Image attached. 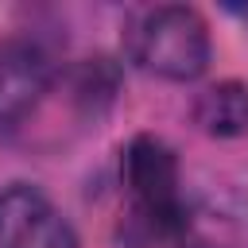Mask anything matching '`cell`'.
<instances>
[{
  "instance_id": "obj_4",
  "label": "cell",
  "mask_w": 248,
  "mask_h": 248,
  "mask_svg": "<svg viewBox=\"0 0 248 248\" xmlns=\"http://www.w3.org/2000/svg\"><path fill=\"white\" fill-rule=\"evenodd\" d=\"M54 81V58L35 39L0 43V132L16 128Z\"/></svg>"
},
{
  "instance_id": "obj_5",
  "label": "cell",
  "mask_w": 248,
  "mask_h": 248,
  "mask_svg": "<svg viewBox=\"0 0 248 248\" xmlns=\"http://www.w3.org/2000/svg\"><path fill=\"white\" fill-rule=\"evenodd\" d=\"M194 120L209 136H244L248 132V85L217 81L194 101Z\"/></svg>"
},
{
  "instance_id": "obj_1",
  "label": "cell",
  "mask_w": 248,
  "mask_h": 248,
  "mask_svg": "<svg viewBox=\"0 0 248 248\" xmlns=\"http://www.w3.org/2000/svg\"><path fill=\"white\" fill-rule=\"evenodd\" d=\"M132 58L155 78L194 81L209 66V27L194 8H155L132 31Z\"/></svg>"
},
{
  "instance_id": "obj_3",
  "label": "cell",
  "mask_w": 248,
  "mask_h": 248,
  "mask_svg": "<svg viewBox=\"0 0 248 248\" xmlns=\"http://www.w3.org/2000/svg\"><path fill=\"white\" fill-rule=\"evenodd\" d=\"M0 248H78L74 225L35 186L0 190Z\"/></svg>"
},
{
  "instance_id": "obj_2",
  "label": "cell",
  "mask_w": 248,
  "mask_h": 248,
  "mask_svg": "<svg viewBox=\"0 0 248 248\" xmlns=\"http://www.w3.org/2000/svg\"><path fill=\"white\" fill-rule=\"evenodd\" d=\"M124 182L132 190V225L143 229L140 244L151 236H170L182 229V198H178V159L159 136H136L124 151Z\"/></svg>"
}]
</instances>
